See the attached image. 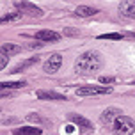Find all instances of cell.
<instances>
[{
    "label": "cell",
    "instance_id": "ffe728a7",
    "mask_svg": "<svg viewBox=\"0 0 135 135\" xmlns=\"http://www.w3.org/2000/svg\"><path fill=\"white\" fill-rule=\"evenodd\" d=\"M7 62H9V59H7V57H2V55H0V71H2V69H4V68L7 66Z\"/></svg>",
    "mask_w": 135,
    "mask_h": 135
},
{
    "label": "cell",
    "instance_id": "8fae6325",
    "mask_svg": "<svg viewBox=\"0 0 135 135\" xmlns=\"http://www.w3.org/2000/svg\"><path fill=\"white\" fill-rule=\"evenodd\" d=\"M68 119H69L71 123H75V124H78V126L84 128V130H91V128H93V123L89 121V119H85V117H82V115L69 114V115H68Z\"/></svg>",
    "mask_w": 135,
    "mask_h": 135
},
{
    "label": "cell",
    "instance_id": "9a60e30c",
    "mask_svg": "<svg viewBox=\"0 0 135 135\" xmlns=\"http://www.w3.org/2000/svg\"><path fill=\"white\" fill-rule=\"evenodd\" d=\"M25 85V82H0V91H13Z\"/></svg>",
    "mask_w": 135,
    "mask_h": 135
},
{
    "label": "cell",
    "instance_id": "44dd1931",
    "mask_svg": "<svg viewBox=\"0 0 135 135\" xmlns=\"http://www.w3.org/2000/svg\"><path fill=\"white\" fill-rule=\"evenodd\" d=\"M64 34H68V36H78V30H71V28H66V30H64Z\"/></svg>",
    "mask_w": 135,
    "mask_h": 135
},
{
    "label": "cell",
    "instance_id": "4fadbf2b",
    "mask_svg": "<svg viewBox=\"0 0 135 135\" xmlns=\"http://www.w3.org/2000/svg\"><path fill=\"white\" fill-rule=\"evenodd\" d=\"M75 14H76V16H80V18H89V16L98 14V9L89 7V6H78V7H76V11H75Z\"/></svg>",
    "mask_w": 135,
    "mask_h": 135
},
{
    "label": "cell",
    "instance_id": "3957f363",
    "mask_svg": "<svg viewBox=\"0 0 135 135\" xmlns=\"http://www.w3.org/2000/svg\"><path fill=\"white\" fill-rule=\"evenodd\" d=\"M112 93V87H107V85H84V87L76 89V96H98V94H110Z\"/></svg>",
    "mask_w": 135,
    "mask_h": 135
},
{
    "label": "cell",
    "instance_id": "d6986e66",
    "mask_svg": "<svg viewBox=\"0 0 135 135\" xmlns=\"http://www.w3.org/2000/svg\"><path fill=\"white\" fill-rule=\"evenodd\" d=\"M27 119L28 121H34V123H41V117L37 114H27Z\"/></svg>",
    "mask_w": 135,
    "mask_h": 135
},
{
    "label": "cell",
    "instance_id": "ac0fdd59",
    "mask_svg": "<svg viewBox=\"0 0 135 135\" xmlns=\"http://www.w3.org/2000/svg\"><path fill=\"white\" fill-rule=\"evenodd\" d=\"M100 82L101 84H114L115 78L114 76H100Z\"/></svg>",
    "mask_w": 135,
    "mask_h": 135
},
{
    "label": "cell",
    "instance_id": "5b68a950",
    "mask_svg": "<svg viewBox=\"0 0 135 135\" xmlns=\"http://www.w3.org/2000/svg\"><path fill=\"white\" fill-rule=\"evenodd\" d=\"M62 64V55L61 54H52L46 61L43 62V71L48 75H54L59 71V68Z\"/></svg>",
    "mask_w": 135,
    "mask_h": 135
},
{
    "label": "cell",
    "instance_id": "2e32d148",
    "mask_svg": "<svg viewBox=\"0 0 135 135\" xmlns=\"http://www.w3.org/2000/svg\"><path fill=\"white\" fill-rule=\"evenodd\" d=\"M21 18V13H11L0 18V23H9V21H18Z\"/></svg>",
    "mask_w": 135,
    "mask_h": 135
},
{
    "label": "cell",
    "instance_id": "30bf717a",
    "mask_svg": "<svg viewBox=\"0 0 135 135\" xmlns=\"http://www.w3.org/2000/svg\"><path fill=\"white\" fill-rule=\"evenodd\" d=\"M36 96H37V100H54V101L66 100L64 94H59V93H55V91H37Z\"/></svg>",
    "mask_w": 135,
    "mask_h": 135
},
{
    "label": "cell",
    "instance_id": "9c48e42d",
    "mask_svg": "<svg viewBox=\"0 0 135 135\" xmlns=\"http://www.w3.org/2000/svg\"><path fill=\"white\" fill-rule=\"evenodd\" d=\"M21 52V46L20 45H14V43H4L2 46H0V55L2 57H11V55H16Z\"/></svg>",
    "mask_w": 135,
    "mask_h": 135
},
{
    "label": "cell",
    "instance_id": "ba28073f",
    "mask_svg": "<svg viewBox=\"0 0 135 135\" xmlns=\"http://www.w3.org/2000/svg\"><path fill=\"white\" fill-rule=\"evenodd\" d=\"M119 13L123 16H126L130 20H135V2H130V0H124L119 4Z\"/></svg>",
    "mask_w": 135,
    "mask_h": 135
},
{
    "label": "cell",
    "instance_id": "277c9868",
    "mask_svg": "<svg viewBox=\"0 0 135 135\" xmlns=\"http://www.w3.org/2000/svg\"><path fill=\"white\" fill-rule=\"evenodd\" d=\"M14 7L18 9V13L32 16V18H41L43 16V9H39L36 4H30V2H14Z\"/></svg>",
    "mask_w": 135,
    "mask_h": 135
},
{
    "label": "cell",
    "instance_id": "e0dca14e",
    "mask_svg": "<svg viewBox=\"0 0 135 135\" xmlns=\"http://www.w3.org/2000/svg\"><path fill=\"white\" fill-rule=\"evenodd\" d=\"M100 39H114V41H119L123 39V34H117V32H110V34H101L98 36Z\"/></svg>",
    "mask_w": 135,
    "mask_h": 135
},
{
    "label": "cell",
    "instance_id": "7402d4cb",
    "mask_svg": "<svg viewBox=\"0 0 135 135\" xmlns=\"http://www.w3.org/2000/svg\"><path fill=\"white\" fill-rule=\"evenodd\" d=\"M11 96V91H0V98H9Z\"/></svg>",
    "mask_w": 135,
    "mask_h": 135
},
{
    "label": "cell",
    "instance_id": "6da1fadb",
    "mask_svg": "<svg viewBox=\"0 0 135 135\" xmlns=\"http://www.w3.org/2000/svg\"><path fill=\"white\" fill-rule=\"evenodd\" d=\"M101 64H103V61H101V55L98 54V52H85V54H82L78 59H76V62H75V71L78 75H93L96 73V71H100Z\"/></svg>",
    "mask_w": 135,
    "mask_h": 135
},
{
    "label": "cell",
    "instance_id": "7a4b0ae2",
    "mask_svg": "<svg viewBox=\"0 0 135 135\" xmlns=\"http://www.w3.org/2000/svg\"><path fill=\"white\" fill-rule=\"evenodd\" d=\"M135 132V121L128 115L117 117L112 126V135H132Z\"/></svg>",
    "mask_w": 135,
    "mask_h": 135
},
{
    "label": "cell",
    "instance_id": "5bb4252c",
    "mask_svg": "<svg viewBox=\"0 0 135 135\" xmlns=\"http://www.w3.org/2000/svg\"><path fill=\"white\" fill-rule=\"evenodd\" d=\"M39 62V57L36 55V57H32V59H27V61H23V62H20L18 66L14 68L11 73H21L23 69H27V68H30V66H34V64H37Z\"/></svg>",
    "mask_w": 135,
    "mask_h": 135
},
{
    "label": "cell",
    "instance_id": "52a82bcc",
    "mask_svg": "<svg viewBox=\"0 0 135 135\" xmlns=\"http://www.w3.org/2000/svg\"><path fill=\"white\" fill-rule=\"evenodd\" d=\"M36 39L43 41V43H55L61 39V34L54 32V30H39V32H36Z\"/></svg>",
    "mask_w": 135,
    "mask_h": 135
},
{
    "label": "cell",
    "instance_id": "8992f818",
    "mask_svg": "<svg viewBox=\"0 0 135 135\" xmlns=\"http://www.w3.org/2000/svg\"><path fill=\"white\" fill-rule=\"evenodd\" d=\"M123 115V112L119 110V108H115V107H110V108H107V110H103V114H101V123L105 124V126H108V128H112L114 126V123H115V119L117 117H121Z\"/></svg>",
    "mask_w": 135,
    "mask_h": 135
},
{
    "label": "cell",
    "instance_id": "7c38bea8",
    "mask_svg": "<svg viewBox=\"0 0 135 135\" xmlns=\"http://www.w3.org/2000/svg\"><path fill=\"white\" fill-rule=\"evenodd\" d=\"M14 135H41L43 130L37 126H21V128H14L13 130Z\"/></svg>",
    "mask_w": 135,
    "mask_h": 135
}]
</instances>
